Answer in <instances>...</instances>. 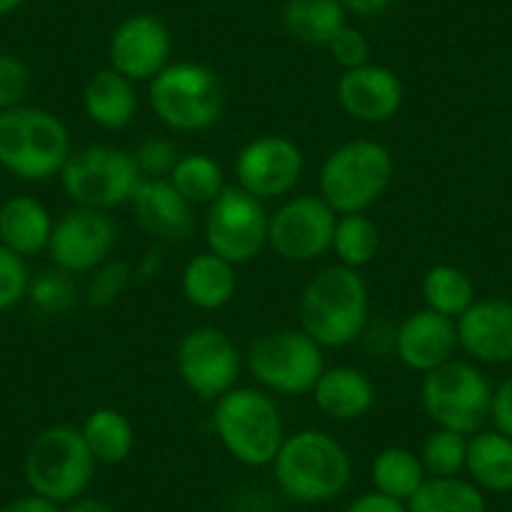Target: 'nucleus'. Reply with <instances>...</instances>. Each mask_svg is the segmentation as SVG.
Returning <instances> with one entry per match:
<instances>
[{"mask_svg":"<svg viewBox=\"0 0 512 512\" xmlns=\"http://www.w3.org/2000/svg\"><path fill=\"white\" fill-rule=\"evenodd\" d=\"M480 487L462 477H427L407 500V512H485Z\"/></svg>","mask_w":512,"mask_h":512,"instance_id":"obj_29","label":"nucleus"},{"mask_svg":"<svg viewBox=\"0 0 512 512\" xmlns=\"http://www.w3.org/2000/svg\"><path fill=\"white\" fill-rule=\"evenodd\" d=\"M116 241V224L106 211L76 206L53 224L48 254L61 272L83 274L108 262Z\"/></svg>","mask_w":512,"mask_h":512,"instance_id":"obj_14","label":"nucleus"},{"mask_svg":"<svg viewBox=\"0 0 512 512\" xmlns=\"http://www.w3.org/2000/svg\"><path fill=\"white\" fill-rule=\"evenodd\" d=\"M344 6V11L354 13V16H377V13L387 11L392 6V0H339Z\"/></svg>","mask_w":512,"mask_h":512,"instance_id":"obj_43","label":"nucleus"},{"mask_svg":"<svg viewBox=\"0 0 512 512\" xmlns=\"http://www.w3.org/2000/svg\"><path fill=\"white\" fill-rule=\"evenodd\" d=\"M395 176V159L379 141H347L324 159L319 196L342 214H364L382 199Z\"/></svg>","mask_w":512,"mask_h":512,"instance_id":"obj_5","label":"nucleus"},{"mask_svg":"<svg viewBox=\"0 0 512 512\" xmlns=\"http://www.w3.org/2000/svg\"><path fill=\"white\" fill-rule=\"evenodd\" d=\"M149 101L164 126L181 134L211 128L221 118L224 91L211 68L201 63H169L149 81Z\"/></svg>","mask_w":512,"mask_h":512,"instance_id":"obj_7","label":"nucleus"},{"mask_svg":"<svg viewBox=\"0 0 512 512\" xmlns=\"http://www.w3.org/2000/svg\"><path fill=\"white\" fill-rule=\"evenodd\" d=\"M131 267L126 262H103L101 267L93 269V277L86 287V302L93 309H106L126 292V287L131 284Z\"/></svg>","mask_w":512,"mask_h":512,"instance_id":"obj_34","label":"nucleus"},{"mask_svg":"<svg viewBox=\"0 0 512 512\" xmlns=\"http://www.w3.org/2000/svg\"><path fill=\"white\" fill-rule=\"evenodd\" d=\"M272 470L279 490L304 505L334 500L352 480L349 452L322 430H299L284 437Z\"/></svg>","mask_w":512,"mask_h":512,"instance_id":"obj_1","label":"nucleus"},{"mask_svg":"<svg viewBox=\"0 0 512 512\" xmlns=\"http://www.w3.org/2000/svg\"><path fill=\"white\" fill-rule=\"evenodd\" d=\"M422 297L427 309L457 319L475 304V287L462 269L452 264H435L422 277Z\"/></svg>","mask_w":512,"mask_h":512,"instance_id":"obj_30","label":"nucleus"},{"mask_svg":"<svg viewBox=\"0 0 512 512\" xmlns=\"http://www.w3.org/2000/svg\"><path fill=\"white\" fill-rule=\"evenodd\" d=\"M269 214L264 201L246 194L239 186H226L209 204L204 236L209 251L234 267L251 262L267 246Z\"/></svg>","mask_w":512,"mask_h":512,"instance_id":"obj_11","label":"nucleus"},{"mask_svg":"<svg viewBox=\"0 0 512 512\" xmlns=\"http://www.w3.org/2000/svg\"><path fill=\"white\" fill-rule=\"evenodd\" d=\"M28 88H31V73L26 63L11 53H0V111L23 106Z\"/></svg>","mask_w":512,"mask_h":512,"instance_id":"obj_38","label":"nucleus"},{"mask_svg":"<svg viewBox=\"0 0 512 512\" xmlns=\"http://www.w3.org/2000/svg\"><path fill=\"white\" fill-rule=\"evenodd\" d=\"M169 181L191 206L211 204L226 189L224 171L209 154L181 156L171 171Z\"/></svg>","mask_w":512,"mask_h":512,"instance_id":"obj_32","label":"nucleus"},{"mask_svg":"<svg viewBox=\"0 0 512 512\" xmlns=\"http://www.w3.org/2000/svg\"><path fill=\"white\" fill-rule=\"evenodd\" d=\"M457 347L460 344H457L455 319L442 317L432 309L412 312L395 334V349L400 362L422 374L450 362Z\"/></svg>","mask_w":512,"mask_h":512,"instance_id":"obj_19","label":"nucleus"},{"mask_svg":"<svg viewBox=\"0 0 512 512\" xmlns=\"http://www.w3.org/2000/svg\"><path fill=\"white\" fill-rule=\"evenodd\" d=\"M71 136L56 113L18 106L0 111V166L23 181L61 174L71 156Z\"/></svg>","mask_w":512,"mask_h":512,"instance_id":"obj_3","label":"nucleus"},{"mask_svg":"<svg viewBox=\"0 0 512 512\" xmlns=\"http://www.w3.org/2000/svg\"><path fill=\"white\" fill-rule=\"evenodd\" d=\"M284 28L307 46H329L347 26V11L339 0H289L282 13Z\"/></svg>","mask_w":512,"mask_h":512,"instance_id":"obj_26","label":"nucleus"},{"mask_svg":"<svg viewBox=\"0 0 512 512\" xmlns=\"http://www.w3.org/2000/svg\"><path fill=\"white\" fill-rule=\"evenodd\" d=\"M465 470L480 490H512V440L502 432H477L467 442Z\"/></svg>","mask_w":512,"mask_h":512,"instance_id":"obj_25","label":"nucleus"},{"mask_svg":"<svg viewBox=\"0 0 512 512\" xmlns=\"http://www.w3.org/2000/svg\"><path fill=\"white\" fill-rule=\"evenodd\" d=\"M63 512H116L108 502L98 500V497H78V500L68 502Z\"/></svg>","mask_w":512,"mask_h":512,"instance_id":"obj_44","label":"nucleus"},{"mask_svg":"<svg viewBox=\"0 0 512 512\" xmlns=\"http://www.w3.org/2000/svg\"><path fill=\"white\" fill-rule=\"evenodd\" d=\"M83 108L96 126L106 131H121L134 121L139 108L134 81H128L113 68L96 71L83 88Z\"/></svg>","mask_w":512,"mask_h":512,"instance_id":"obj_22","label":"nucleus"},{"mask_svg":"<svg viewBox=\"0 0 512 512\" xmlns=\"http://www.w3.org/2000/svg\"><path fill=\"white\" fill-rule=\"evenodd\" d=\"M176 369L196 397L219 400L236 387L241 372V352L234 339L221 329H191L176 347Z\"/></svg>","mask_w":512,"mask_h":512,"instance_id":"obj_13","label":"nucleus"},{"mask_svg":"<svg viewBox=\"0 0 512 512\" xmlns=\"http://www.w3.org/2000/svg\"><path fill=\"white\" fill-rule=\"evenodd\" d=\"M314 405L334 422H352L367 415L377 402L374 384L354 367L324 369L312 390Z\"/></svg>","mask_w":512,"mask_h":512,"instance_id":"obj_21","label":"nucleus"},{"mask_svg":"<svg viewBox=\"0 0 512 512\" xmlns=\"http://www.w3.org/2000/svg\"><path fill=\"white\" fill-rule=\"evenodd\" d=\"M214 430L224 450L246 467L272 465L287 437L277 402L251 387H234L216 400Z\"/></svg>","mask_w":512,"mask_h":512,"instance_id":"obj_4","label":"nucleus"},{"mask_svg":"<svg viewBox=\"0 0 512 512\" xmlns=\"http://www.w3.org/2000/svg\"><path fill=\"white\" fill-rule=\"evenodd\" d=\"M139 224L151 236L179 241L194 231V211L169 179H141L131 196Z\"/></svg>","mask_w":512,"mask_h":512,"instance_id":"obj_20","label":"nucleus"},{"mask_svg":"<svg viewBox=\"0 0 512 512\" xmlns=\"http://www.w3.org/2000/svg\"><path fill=\"white\" fill-rule=\"evenodd\" d=\"M179 159L181 156L179 151H176L174 141L161 139V136L146 139L134 154L141 179H169Z\"/></svg>","mask_w":512,"mask_h":512,"instance_id":"obj_36","label":"nucleus"},{"mask_svg":"<svg viewBox=\"0 0 512 512\" xmlns=\"http://www.w3.org/2000/svg\"><path fill=\"white\" fill-rule=\"evenodd\" d=\"M81 435L96 462H106V465H121L123 460L131 457L136 445L131 420L113 407L93 410L83 422Z\"/></svg>","mask_w":512,"mask_h":512,"instance_id":"obj_27","label":"nucleus"},{"mask_svg":"<svg viewBox=\"0 0 512 512\" xmlns=\"http://www.w3.org/2000/svg\"><path fill=\"white\" fill-rule=\"evenodd\" d=\"M58 176L68 199L98 211L131 201L141 181L134 154L111 146H86L73 151Z\"/></svg>","mask_w":512,"mask_h":512,"instance_id":"obj_10","label":"nucleus"},{"mask_svg":"<svg viewBox=\"0 0 512 512\" xmlns=\"http://www.w3.org/2000/svg\"><path fill=\"white\" fill-rule=\"evenodd\" d=\"M422 410L442 430L477 435L490 417L492 387L470 362L450 359L422 379Z\"/></svg>","mask_w":512,"mask_h":512,"instance_id":"obj_8","label":"nucleus"},{"mask_svg":"<svg viewBox=\"0 0 512 512\" xmlns=\"http://www.w3.org/2000/svg\"><path fill=\"white\" fill-rule=\"evenodd\" d=\"M427 480L425 465L420 457L407 447H387L377 452L372 460V485L374 490L387 497L407 502L422 482Z\"/></svg>","mask_w":512,"mask_h":512,"instance_id":"obj_28","label":"nucleus"},{"mask_svg":"<svg viewBox=\"0 0 512 512\" xmlns=\"http://www.w3.org/2000/svg\"><path fill=\"white\" fill-rule=\"evenodd\" d=\"M327 51L329 56H332V61L337 63L342 71H352V68L367 66L369 63V43L357 28L344 26L342 31L329 41Z\"/></svg>","mask_w":512,"mask_h":512,"instance_id":"obj_39","label":"nucleus"},{"mask_svg":"<svg viewBox=\"0 0 512 512\" xmlns=\"http://www.w3.org/2000/svg\"><path fill=\"white\" fill-rule=\"evenodd\" d=\"M28 284H31V277H28L23 256L13 254L0 244V312L21 302L28 294Z\"/></svg>","mask_w":512,"mask_h":512,"instance_id":"obj_37","label":"nucleus"},{"mask_svg":"<svg viewBox=\"0 0 512 512\" xmlns=\"http://www.w3.org/2000/svg\"><path fill=\"white\" fill-rule=\"evenodd\" d=\"M239 279H236V267L214 251H201L181 274V289L189 299L191 307L204 309V312H216L226 307L234 299Z\"/></svg>","mask_w":512,"mask_h":512,"instance_id":"obj_24","label":"nucleus"},{"mask_svg":"<svg viewBox=\"0 0 512 512\" xmlns=\"http://www.w3.org/2000/svg\"><path fill=\"white\" fill-rule=\"evenodd\" d=\"M490 420L497 432L512 440V374L500 382L495 392H492L490 402Z\"/></svg>","mask_w":512,"mask_h":512,"instance_id":"obj_40","label":"nucleus"},{"mask_svg":"<svg viewBox=\"0 0 512 512\" xmlns=\"http://www.w3.org/2000/svg\"><path fill=\"white\" fill-rule=\"evenodd\" d=\"M337 216L322 196H294L269 214L267 244L284 262H314L332 249Z\"/></svg>","mask_w":512,"mask_h":512,"instance_id":"obj_12","label":"nucleus"},{"mask_svg":"<svg viewBox=\"0 0 512 512\" xmlns=\"http://www.w3.org/2000/svg\"><path fill=\"white\" fill-rule=\"evenodd\" d=\"M246 367L256 382L279 395H307L327 369L322 347L302 329H277L254 339Z\"/></svg>","mask_w":512,"mask_h":512,"instance_id":"obj_9","label":"nucleus"},{"mask_svg":"<svg viewBox=\"0 0 512 512\" xmlns=\"http://www.w3.org/2000/svg\"><path fill=\"white\" fill-rule=\"evenodd\" d=\"M344 512H407V502H400L395 497H387L382 492L372 490L349 502Z\"/></svg>","mask_w":512,"mask_h":512,"instance_id":"obj_41","label":"nucleus"},{"mask_svg":"<svg viewBox=\"0 0 512 512\" xmlns=\"http://www.w3.org/2000/svg\"><path fill=\"white\" fill-rule=\"evenodd\" d=\"M51 231V214L31 196H13L0 206V244L23 259L48 249Z\"/></svg>","mask_w":512,"mask_h":512,"instance_id":"obj_23","label":"nucleus"},{"mask_svg":"<svg viewBox=\"0 0 512 512\" xmlns=\"http://www.w3.org/2000/svg\"><path fill=\"white\" fill-rule=\"evenodd\" d=\"M299 329L319 347H347L362 337L367 327L369 292L357 269H322L299 297Z\"/></svg>","mask_w":512,"mask_h":512,"instance_id":"obj_2","label":"nucleus"},{"mask_svg":"<svg viewBox=\"0 0 512 512\" xmlns=\"http://www.w3.org/2000/svg\"><path fill=\"white\" fill-rule=\"evenodd\" d=\"M420 460L430 477H457L467 462L465 435L437 427L422 445Z\"/></svg>","mask_w":512,"mask_h":512,"instance_id":"obj_33","label":"nucleus"},{"mask_svg":"<svg viewBox=\"0 0 512 512\" xmlns=\"http://www.w3.org/2000/svg\"><path fill=\"white\" fill-rule=\"evenodd\" d=\"M382 246L377 224L367 214H342L334 229L332 251L337 254L339 264L349 269H362L372 264Z\"/></svg>","mask_w":512,"mask_h":512,"instance_id":"obj_31","label":"nucleus"},{"mask_svg":"<svg viewBox=\"0 0 512 512\" xmlns=\"http://www.w3.org/2000/svg\"><path fill=\"white\" fill-rule=\"evenodd\" d=\"M337 101L342 111L357 121L384 123L400 113L405 86L392 68L367 63L339 76Z\"/></svg>","mask_w":512,"mask_h":512,"instance_id":"obj_17","label":"nucleus"},{"mask_svg":"<svg viewBox=\"0 0 512 512\" xmlns=\"http://www.w3.org/2000/svg\"><path fill=\"white\" fill-rule=\"evenodd\" d=\"M96 465L81 430L56 425L31 442L23 472L33 495L46 497L56 505H68L88 490Z\"/></svg>","mask_w":512,"mask_h":512,"instance_id":"obj_6","label":"nucleus"},{"mask_svg":"<svg viewBox=\"0 0 512 512\" xmlns=\"http://www.w3.org/2000/svg\"><path fill=\"white\" fill-rule=\"evenodd\" d=\"M33 307L46 314H63L76 299V287L68 279V272H48L41 274L33 284H28Z\"/></svg>","mask_w":512,"mask_h":512,"instance_id":"obj_35","label":"nucleus"},{"mask_svg":"<svg viewBox=\"0 0 512 512\" xmlns=\"http://www.w3.org/2000/svg\"><path fill=\"white\" fill-rule=\"evenodd\" d=\"M457 344L482 364L512 362V302L480 299L455 319Z\"/></svg>","mask_w":512,"mask_h":512,"instance_id":"obj_18","label":"nucleus"},{"mask_svg":"<svg viewBox=\"0 0 512 512\" xmlns=\"http://www.w3.org/2000/svg\"><path fill=\"white\" fill-rule=\"evenodd\" d=\"M23 3H26V0H0V16H11V13H16Z\"/></svg>","mask_w":512,"mask_h":512,"instance_id":"obj_45","label":"nucleus"},{"mask_svg":"<svg viewBox=\"0 0 512 512\" xmlns=\"http://www.w3.org/2000/svg\"><path fill=\"white\" fill-rule=\"evenodd\" d=\"M239 189L259 201L279 199L297 189L304 174L302 149L287 136H259L234 161Z\"/></svg>","mask_w":512,"mask_h":512,"instance_id":"obj_15","label":"nucleus"},{"mask_svg":"<svg viewBox=\"0 0 512 512\" xmlns=\"http://www.w3.org/2000/svg\"><path fill=\"white\" fill-rule=\"evenodd\" d=\"M111 68L128 81H151L159 76L171 58V36L164 21L149 13L128 16L113 31L108 46Z\"/></svg>","mask_w":512,"mask_h":512,"instance_id":"obj_16","label":"nucleus"},{"mask_svg":"<svg viewBox=\"0 0 512 512\" xmlns=\"http://www.w3.org/2000/svg\"><path fill=\"white\" fill-rule=\"evenodd\" d=\"M0 512H63L56 502L46 500V497L38 495H26V497H16V500L8 502L6 507H0Z\"/></svg>","mask_w":512,"mask_h":512,"instance_id":"obj_42","label":"nucleus"}]
</instances>
